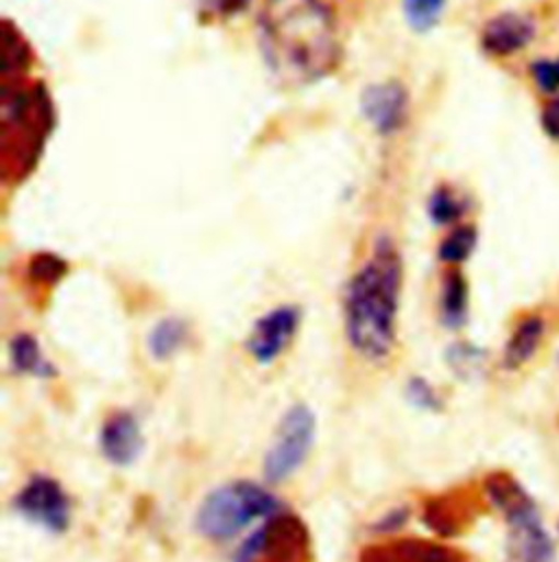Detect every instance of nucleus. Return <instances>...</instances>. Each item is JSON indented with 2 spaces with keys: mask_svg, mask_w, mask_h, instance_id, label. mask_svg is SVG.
I'll use <instances>...</instances> for the list:
<instances>
[{
  "mask_svg": "<svg viewBox=\"0 0 559 562\" xmlns=\"http://www.w3.org/2000/svg\"><path fill=\"white\" fill-rule=\"evenodd\" d=\"M261 44L272 70L288 83L317 81L341 59L336 24L323 0H267Z\"/></svg>",
  "mask_w": 559,
  "mask_h": 562,
  "instance_id": "f257e3e1",
  "label": "nucleus"
},
{
  "mask_svg": "<svg viewBox=\"0 0 559 562\" xmlns=\"http://www.w3.org/2000/svg\"><path fill=\"white\" fill-rule=\"evenodd\" d=\"M532 77L540 92L549 97L559 94V57H545L532 64Z\"/></svg>",
  "mask_w": 559,
  "mask_h": 562,
  "instance_id": "4be33fe9",
  "label": "nucleus"
},
{
  "mask_svg": "<svg viewBox=\"0 0 559 562\" xmlns=\"http://www.w3.org/2000/svg\"><path fill=\"white\" fill-rule=\"evenodd\" d=\"M468 282L459 272H450L442 284V319L448 328H459L468 319Z\"/></svg>",
  "mask_w": 559,
  "mask_h": 562,
  "instance_id": "dca6fc26",
  "label": "nucleus"
},
{
  "mask_svg": "<svg viewBox=\"0 0 559 562\" xmlns=\"http://www.w3.org/2000/svg\"><path fill=\"white\" fill-rule=\"evenodd\" d=\"M486 491L507 524V562H556L554 541L532 495L507 473L490 475Z\"/></svg>",
  "mask_w": 559,
  "mask_h": 562,
  "instance_id": "20e7f679",
  "label": "nucleus"
},
{
  "mask_svg": "<svg viewBox=\"0 0 559 562\" xmlns=\"http://www.w3.org/2000/svg\"><path fill=\"white\" fill-rule=\"evenodd\" d=\"M466 213L464 202L448 189H437L429 202V215L435 224L440 226H450L455 222L461 220V215Z\"/></svg>",
  "mask_w": 559,
  "mask_h": 562,
  "instance_id": "a211bd4d",
  "label": "nucleus"
},
{
  "mask_svg": "<svg viewBox=\"0 0 559 562\" xmlns=\"http://www.w3.org/2000/svg\"><path fill=\"white\" fill-rule=\"evenodd\" d=\"M317 438V416L304 403L290 405L280 418L274 440L263 460V475L270 484L293 477L308 460Z\"/></svg>",
  "mask_w": 559,
  "mask_h": 562,
  "instance_id": "39448f33",
  "label": "nucleus"
},
{
  "mask_svg": "<svg viewBox=\"0 0 559 562\" xmlns=\"http://www.w3.org/2000/svg\"><path fill=\"white\" fill-rule=\"evenodd\" d=\"M68 272V266L55 255H37L28 263V277L42 284H55Z\"/></svg>",
  "mask_w": 559,
  "mask_h": 562,
  "instance_id": "aec40b11",
  "label": "nucleus"
},
{
  "mask_svg": "<svg viewBox=\"0 0 559 562\" xmlns=\"http://www.w3.org/2000/svg\"><path fill=\"white\" fill-rule=\"evenodd\" d=\"M282 504L265 486L237 480L210 491L197 508L195 530L210 543H226L259 521H267Z\"/></svg>",
  "mask_w": 559,
  "mask_h": 562,
  "instance_id": "7ed1b4c3",
  "label": "nucleus"
},
{
  "mask_svg": "<svg viewBox=\"0 0 559 562\" xmlns=\"http://www.w3.org/2000/svg\"><path fill=\"white\" fill-rule=\"evenodd\" d=\"M358 562H464V559L433 541L400 539L365 548Z\"/></svg>",
  "mask_w": 559,
  "mask_h": 562,
  "instance_id": "f8f14e48",
  "label": "nucleus"
},
{
  "mask_svg": "<svg viewBox=\"0 0 559 562\" xmlns=\"http://www.w3.org/2000/svg\"><path fill=\"white\" fill-rule=\"evenodd\" d=\"M448 361H450L453 370H457L459 374H470L481 366V352L475 346L459 344L450 350Z\"/></svg>",
  "mask_w": 559,
  "mask_h": 562,
  "instance_id": "5701e85b",
  "label": "nucleus"
},
{
  "mask_svg": "<svg viewBox=\"0 0 559 562\" xmlns=\"http://www.w3.org/2000/svg\"><path fill=\"white\" fill-rule=\"evenodd\" d=\"M543 127L549 134V138L559 140V97L549 99V103L543 110Z\"/></svg>",
  "mask_w": 559,
  "mask_h": 562,
  "instance_id": "393cba45",
  "label": "nucleus"
},
{
  "mask_svg": "<svg viewBox=\"0 0 559 562\" xmlns=\"http://www.w3.org/2000/svg\"><path fill=\"white\" fill-rule=\"evenodd\" d=\"M407 398L413 407L424 409V412H440L442 409V398L437 390L422 376H413L407 383Z\"/></svg>",
  "mask_w": 559,
  "mask_h": 562,
  "instance_id": "412c9836",
  "label": "nucleus"
},
{
  "mask_svg": "<svg viewBox=\"0 0 559 562\" xmlns=\"http://www.w3.org/2000/svg\"><path fill=\"white\" fill-rule=\"evenodd\" d=\"M400 293L402 259L389 239H380L347 282L343 300L345 337L358 357L385 361L393 352Z\"/></svg>",
  "mask_w": 559,
  "mask_h": 562,
  "instance_id": "f03ea898",
  "label": "nucleus"
},
{
  "mask_svg": "<svg viewBox=\"0 0 559 562\" xmlns=\"http://www.w3.org/2000/svg\"><path fill=\"white\" fill-rule=\"evenodd\" d=\"M477 231L472 226L455 228L440 246V259L450 266H459L468 261L477 248Z\"/></svg>",
  "mask_w": 559,
  "mask_h": 562,
  "instance_id": "f3484780",
  "label": "nucleus"
},
{
  "mask_svg": "<svg viewBox=\"0 0 559 562\" xmlns=\"http://www.w3.org/2000/svg\"><path fill=\"white\" fill-rule=\"evenodd\" d=\"M186 339H189V326L178 317H167L151 328L147 337V346L153 359L167 361L184 348Z\"/></svg>",
  "mask_w": 559,
  "mask_h": 562,
  "instance_id": "2eb2a0df",
  "label": "nucleus"
},
{
  "mask_svg": "<svg viewBox=\"0 0 559 562\" xmlns=\"http://www.w3.org/2000/svg\"><path fill=\"white\" fill-rule=\"evenodd\" d=\"M538 26L534 18L516 11L494 15L481 33V46L494 57H512L536 40Z\"/></svg>",
  "mask_w": 559,
  "mask_h": 562,
  "instance_id": "9d476101",
  "label": "nucleus"
},
{
  "mask_svg": "<svg viewBox=\"0 0 559 562\" xmlns=\"http://www.w3.org/2000/svg\"><path fill=\"white\" fill-rule=\"evenodd\" d=\"M361 108L365 119L385 136L398 132L407 121L409 97L407 90L396 83H374L363 92Z\"/></svg>",
  "mask_w": 559,
  "mask_h": 562,
  "instance_id": "9b49d317",
  "label": "nucleus"
},
{
  "mask_svg": "<svg viewBox=\"0 0 559 562\" xmlns=\"http://www.w3.org/2000/svg\"><path fill=\"white\" fill-rule=\"evenodd\" d=\"M235 562H312L308 528L293 513L280 510L241 546Z\"/></svg>",
  "mask_w": 559,
  "mask_h": 562,
  "instance_id": "423d86ee",
  "label": "nucleus"
},
{
  "mask_svg": "<svg viewBox=\"0 0 559 562\" xmlns=\"http://www.w3.org/2000/svg\"><path fill=\"white\" fill-rule=\"evenodd\" d=\"M545 319L540 315H529L525 319H521V324L514 328L505 352H503V366L507 370H518L523 368L527 361L534 359V355L538 352L543 337H545Z\"/></svg>",
  "mask_w": 559,
  "mask_h": 562,
  "instance_id": "ddd939ff",
  "label": "nucleus"
},
{
  "mask_svg": "<svg viewBox=\"0 0 559 562\" xmlns=\"http://www.w3.org/2000/svg\"><path fill=\"white\" fill-rule=\"evenodd\" d=\"M145 447V436L138 418L132 412L110 414L99 429L101 456L114 467H132Z\"/></svg>",
  "mask_w": 559,
  "mask_h": 562,
  "instance_id": "1a4fd4ad",
  "label": "nucleus"
},
{
  "mask_svg": "<svg viewBox=\"0 0 559 562\" xmlns=\"http://www.w3.org/2000/svg\"><path fill=\"white\" fill-rule=\"evenodd\" d=\"M11 368L26 376L50 379L55 376V366L46 359L39 341L28 333H18L9 341Z\"/></svg>",
  "mask_w": 559,
  "mask_h": 562,
  "instance_id": "4468645a",
  "label": "nucleus"
},
{
  "mask_svg": "<svg viewBox=\"0 0 559 562\" xmlns=\"http://www.w3.org/2000/svg\"><path fill=\"white\" fill-rule=\"evenodd\" d=\"M199 13L210 18H230L248 9L250 0H195Z\"/></svg>",
  "mask_w": 559,
  "mask_h": 562,
  "instance_id": "b1692460",
  "label": "nucleus"
},
{
  "mask_svg": "<svg viewBox=\"0 0 559 562\" xmlns=\"http://www.w3.org/2000/svg\"><path fill=\"white\" fill-rule=\"evenodd\" d=\"M13 508L24 521L50 535H64L70 528V519H72L70 497L55 477H48V475L28 477L26 484L15 493Z\"/></svg>",
  "mask_w": 559,
  "mask_h": 562,
  "instance_id": "0eeeda50",
  "label": "nucleus"
},
{
  "mask_svg": "<svg viewBox=\"0 0 559 562\" xmlns=\"http://www.w3.org/2000/svg\"><path fill=\"white\" fill-rule=\"evenodd\" d=\"M402 4L409 24L415 31H429L440 22L446 0H402Z\"/></svg>",
  "mask_w": 559,
  "mask_h": 562,
  "instance_id": "6ab92c4d",
  "label": "nucleus"
},
{
  "mask_svg": "<svg viewBox=\"0 0 559 562\" xmlns=\"http://www.w3.org/2000/svg\"><path fill=\"white\" fill-rule=\"evenodd\" d=\"M299 319H301L299 308L290 304L276 306L263 317H259L248 337V350L252 359L259 366H270L278 361L284 350L293 344L299 330Z\"/></svg>",
  "mask_w": 559,
  "mask_h": 562,
  "instance_id": "6e6552de",
  "label": "nucleus"
},
{
  "mask_svg": "<svg viewBox=\"0 0 559 562\" xmlns=\"http://www.w3.org/2000/svg\"><path fill=\"white\" fill-rule=\"evenodd\" d=\"M409 519V510L407 508H398V510H391L387 513L380 521H378V532H398Z\"/></svg>",
  "mask_w": 559,
  "mask_h": 562,
  "instance_id": "a878e982",
  "label": "nucleus"
}]
</instances>
